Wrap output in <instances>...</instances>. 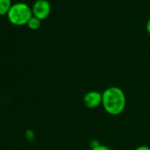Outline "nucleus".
Listing matches in <instances>:
<instances>
[{"instance_id": "4", "label": "nucleus", "mask_w": 150, "mask_h": 150, "mask_svg": "<svg viewBox=\"0 0 150 150\" xmlns=\"http://www.w3.org/2000/svg\"><path fill=\"white\" fill-rule=\"evenodd\" d=\"M103 95L102 93L92 90L88 92L83 97V103L88 109H96L102 105Z\"/></svg>"}, {"instance_id": "9", "label": "nucleus", "mask_w": 150, "mask_h": 150, "mask_svg": "<svg viewBox=\"0 0 150 150\" xmlns=\"http://www.w3.org/2000/svg\"><path fill=\"white\" fill-rule=\"evenodd\" d=\"M135 150H150V146H146V145H141V146H139L138 147H136Z\"/></svg>"}, {"instance_id": "7", "label": "nucleus", "mask_w": 150, "mask_h": 150, "mask_svg": "<svg viewBox=\"0 0 150 150\" xmlns=\"http://www.w3.org/2000/svg\"><path fill=\"white\" fill-rule=\"evenodd\" d=\"M91 150H111L109 146H105V145H103V144H100L99 146H97L96 147L91 149Z\"/></svg>"}, {"instance_id": "12", "label": "nucleus", "mask_w": 150, "mask_h": 150, "mask_svg": "<svg viewBox=\"0 0 150 150\" xmlns=\"http://www.w3.org/2000/svg\"><path fill=\"white\" fill-rule=\"evenodd\" d=\"M149 3H150V0H149Z\"/></svg>"}, {"instance_id": "8", "label": "nucleus", "mask_w": 150, "mask_h": 150, "mask_svg": "<svg viewBox=\"0 0 150 150\" xmlns=\"http://www.w3.org/2000/svg\"><path fill=\"white\" fill-rule=\"evenodd\" d=\"M101 143L97 140V139H93V140H91L90 141V143H89V146H90V149H93V148H95V147H96L97 146H99Z\"/></svg>"}, {"instance_id": "10", "label": "nucleus", "mask_w": 150, "mask_h": 150, "mask_svg": "<svg viewBox=\"0 0 150 150\" xmlns=\"http://www.w3.org/2000/svg\"><path fill=\"white\" fill-rule=\"evenodd\" d=\"M146 32L150 35V18L149 20L147 21L146 22Z\"/></svg>"}, {"instance_id": "3", "label": "nucleus", "mask_w": 150, "mask_h": 150, "mask_svg": "<svg viewBox=\"0 0 150 150\" xmlns=\"http://www.w3.org/2000/svg\"><path fill=\"white\" fill-rule=\"evenodd\" d=\"M51 11V7L50 3L47 0H36L32 7L33 15L39 20L46 19Z\"/></svg>"}, {"instance_id": "2", "label": "nucleus", "mask_w": 150, "mask_h": 150, "mask_svg": "<svg viewBox=\"0 0 150 150\" xmlns=\"http://www.w3.org/2000/svg\"><path fill=\"white\" fill-rule=\"evenodd\" d=\"M9 21L16 26H22L28 24L29 20L33 17L32 8L26 3L13 4L7 13Z\"/></svg>"}, {"instance_id": "11", "label": "nucleus", "mask_w": 150, "mask_h": 150, "mask_svg": "<svg viewBox=\"0 0 150 150\" xmlns=\"http://www.w3.org/2000/svg\"><path fill=\"white\" fill-rule=\"evenodd\" d=\"M80 150H83V149H80Z\"/></svg>"}, {"instance_id": "1", "label": "nucleus", "mask_w": 150, "mask_h": 150, "mask_svg": "<svg viewBox=\"0 0 150 150\" xmlns=\"http://www.w3.org/2000/svg\"><path fill=\"white\" fill-rule=\"evenodd\" d=\"M102 95V106L108 114L118 116L125 110L126 106V96L120 88L116 86L110 87L106 88Z\"/></svg>"}, {"instance_id": "6", "label": "nucleus", "mask_w": 150, "mask_h": 150, "mask_svg": "<svg viewBox=\"0 0 150 150\" xmlns=\"http://www.w3.org/2000/svg\"><path fill=\"white\" fill-rule=\"evenodd\" d=\"M28 26L30 29L36 30V29L40 28V27H41V20H39L38 18H36L33 15V17L28 22Z\"/></svg>"}, {"instance_id": "5", "label": "nucleus", "mask_w": 150, "mask_h": 150, "mask_svg": "<svg viewBox=\"0 0 150 150\" xmlns=\"http://www.w3.org/2000/svg\"><path fill=\"white\" fill-rule=\"evenodd\" d=\"M12 6V0H0V15L7 14Z\"/></svg>"}]
</instances>
